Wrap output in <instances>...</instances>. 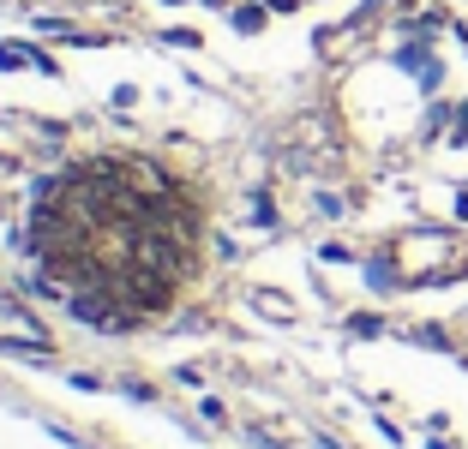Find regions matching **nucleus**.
<instances>
[{
    "mask_svg": "<svg viewBox=\"0 0 468 449\" xmlns=\"http://www.w3.org/2000/svg\"><path fill=\"white\" fill-rule=\"evenodd\" d=\"M456 216H463V222H468V186H463V198H456Z\"/></svg>",
    "mask_w": 468,
    "mask_h": 449,
    "instance_id": "nucleus-2",
    "label": "nucleus"
},
{
    "mask_svg": "<svg viewBox=\"0 0 468 449\" xmlns=\"http://www.w3.org/2000/svg\"><path fill=\"white\" fill-rule=\"evenodd\" d=\"M42 258L90 318H144L193 270L198 216L186 192L144 162H90L48 186L37 216Z\"/></svg>",
    "mask_w": 468,
    "mask_h": 449,
    "instance_id": "nucleus-1",
    "label": "nucleus"
},
{
    "mask_svg": "<svg viewBox=\"0 0 468 449\" xmlns=\"http://www.w3.org/2000/svg\"><path fill=\"white\" fill-rule=\"evenodd\" d=\"M271 6H282V13H289V6H301V0H271Z\"/></svg>",
    "mask_w": 468,
    "mask_h": 449,
    "instance_id": "nucleus-3",
    "label": "nucleus"
}]
</instances>
